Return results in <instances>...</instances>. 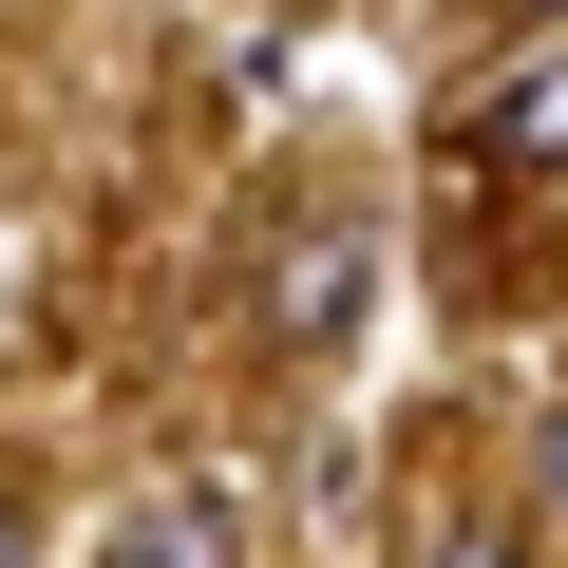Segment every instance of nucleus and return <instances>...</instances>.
Returning <instances> with one entry per match:
<instances>
[{
	"label": "nucleus",
	"instance_id": "0eeeda50",
	"mask_svg": "<svg viewBox=\"0 0 568 568\" xmlns=\"http://www.w3.org/2000/svg\"><path fill=\"white\" fill-rule=\"evenodd\" d=\"M511 20H568V0H511Z\"/></svg>",
	"mask_w": 568,
	"mask_h": 568
},
{
	"label": "nucleus",
	"instance_id": "423d86ee",
	"mask_svg": "<svg viewBox=\"0 0 568 568\" xmlns=\"http://www.w3.org/2000/svg\"><path fill=\"white\" fill-rule=\"evenodd\" d=\"M0 568H39V530H20V511H0Z\"/></svg>",
	"mask_w": 568,
	"mask_h": 568
},
{
	"label": "nucleus",
	"instance_id": "7ed1b4c3",
	"mask_svg": "<svg viewBox=\"0 0 568 568\" xmlns=\"http://www.w3.org/2000/svg\"><path fill=\"white\" fill-rule=\"evenodd\" d=\"M114 568H227V511H209V493H190V511H133Z\"/></svg>",
	"mask_w": 568,
	"mask_h": 568
},
{
	"label": "nucleus",
	"instance_id": "f257e3e1",
	"mask_svg": "<svg viewBox=\"0 0 568 568\" xmlns=\"http://www.w3.org/2000/svg\"><path fill=\"white\" fill-rule=\"evenodd\" d=\"M361 304H379V227H284V246H265V342H284V361L361 342Z\"/></svg>",
	"mask_w": 568,
	"mask_h": 568
},
{
	"label": "nucleus",
	"instance_id": "20e7f679",
	"mask_svg": "<svg viewBox=\"0 0 568 568\" xmlns=\"http://www.w3.org/2000/svg\"><path fill=\"white\" fill-rule=\"evenodd\" d=\"M417 568H530V549H511V530H436Z\"/></svg>",
	"mask_w": 568,
	"mask_h": 568
},
{
	"label": "nucleus",
	"instance_id": "f03ea898",
	"mask_svg": "<svg viewBox=\"0 0 568 568\" xmlns=\"http://www.w3.org/2000/svg\"><path fill=\"white\" fill-rule=\"evenodd\" d=\"M474 152H493V171H568V39L511 58V77L474 95Z\"/></svg>",
	"mask_w": 568,
	"mask_h": 568
},
{
	"label": "nucleus",
	"instance_id": "39448f33",
	"mask_svg": "<svg viewBox=\"0 0 568 568\" xmlns=\"http://www.w3.org/2000/svg\"><path fill=\"white\" fill-rule=\"evenodd\" d=\"M530 493H549V511H568V417H549V436H530Z\"/></svg>",
	"mask_w": 568,
	"mask_h": 568
}]
</instances>
